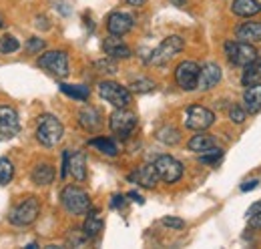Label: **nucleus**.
Wrapping results in <instances>:
<instances>
[{
	"label": "nucleus",
	"mask_w": 261,
	"mask_h": 249,
	"mask_svg": "<svg viewBox=\"0 0 261 249\" xmlns=\"http://www.w3.org/2000/svg\"><path fill=\"white\" fill-rule=\"evenodd\" d=\"M171 4H175V6H185V0H169Z\"/></svg>",
	"instance_id": "obj_45"
},
{
	"label": "nucleus",
	"mask_w": 261,
	"mask_h": 249,
	"mask_svg": "<svg viewBox=\"0 0 261 249\" xmlns=\"http://www.w3.org/2000/svg\"><path fill=\"white\" fill-rule=\"evenodd\" d=\"M163 225L169 229H183L185 227V221L179 217H163Z\"/></svg>",
	"instance_id": "obj_35"
},
{
	"label": "nucleus",
	"mask_w": 261,
	"mask_h": 249,
	"mask_svg": "<svg viewBox=\"0 0 261 249\" xmlns=\"http://www.w3.org/2000/svg\"><path fill=\"white\" fill-rule=\"evenodd\" d=\"M155 169H157V175L159 179L165 181V183H177L181 177H183V165L181 161H177L175 157L171 155H161L157 157V161L153 163Z\"/></svg>",
	"instance_id": "obj_9"
},
{
	"label": "nucleus",
	"mask_w": 261,
	"mask_h": 249,
	"mask_svg": "<svg viewBox=\"0 0 261 249\" xmlns=\"http://www.w3.org/2000/svg\"><path fill=\"white\" fill-rule=\"evenodd\" d=\"M129 91L137 94L153 93L155 91V81H151V79H137V81H133L129 85Z\"/></svg>",
	"instance_id": "obj_29"
},
{
	"label": "nucleus",
	"mask_w": 261,
	"mask_h": 249,
	"mask_svg": "<svg viewBox=\"0 0 261 249\" xmlns=\"http://www.w3.org/2000/svg\"><path fill=\"white\" fill-rule=\"evenodd\" d=\"M87 239H89V237H87L85 233H83V235H79V233H70V237H68V241H70L72 245H79V247H81V245H85V243H87Z\"/></svg>",
	"instance_id": "obj_37"
},
{
	"label": "nucleus",
	"mask_w": 261,
	"mask_h": 249,
	"mask_svg": "<svg viewBox=\"0 0 261 249\" xmlns=\"http://www.w3.org/2000/svg\"><path fill=\"white\" fill-rule=\"evenodd\" d=\"M157 139L165 143V145H177L179 141H181V133L175 129V127H171V124H167V127H161L159 131H157Z\"/></svg>",
	"instance_id": "obj_26"
},
{
	"label": "nucleus",
	"mask_w": 261,
	"mask_h": 249,
	"mask_svg": "<svg viewBox=\"0 0 261 249\" xmlns=\"http://www.w3.org/2000/svg\"><path fill=\"white\" fill-rule=\"evenodd\" d=\"M61 201H63V207L70 215H85L91 209L89 193L76 185L65 187L63 193H61Z\"/></svg>",
	"instance_id": "obj_2"
},
{
	"label": "nucleus",
	"mask_w": 261,
	"mask_h": 249,
	"mask_svg": "<svg viewBox=\"0 0 261 249\" xmlns=\"http://www.w3.org/2000/svg\"><path fill=\"white\" fill-rule=\"evenodd\" d=\"M217 145V141H215V137H211V135H205V133H201V135H195L189 143H187V147H189V151H193V153H205V151H209L211 147H215Z\"/></svg>",
	"instance_id": "obj_25"
},
{
	"label": "nucleus",
	"mask_w": 261,
	"mask_h": 249,
	"mask_svg": "<svg viewBox=\"0 0 261 249\" xmlns=\"http://www.w3.org/2000/svg\"><path fill=\"white\" fill-rule=\"evenodd\" d=\"M255 213H261V201L253 203V205L249 207V211H247V217H251V215H255Z\"/></svg>",
	"instance_id": "obj_42"
},
{
	"label": "nucleus",
	"mask_w": 261,
	"mask_h": 249,
	"mask_svg": "<svg viewBox=\"0 0 261 249\" xmlns=\"http://www.w3.org/2000/svg\"><path fill=\"white\" fill-rule=\"evenodd\" d=\"M123 203H125V197L123 195H113V199H111V207L113 209H119Z\"/></svg>",
	"instance_id": "obj_39"
},
{
	"label": "nucleus",
	"mask_w": 261,
	"mask_h": 249,
	"mask_svg": "<svg viewBox=\"0 0 261 249\" xmlns=\"http://www.w3.org/2000/svg\"><path fill=\"white\" fill-rule=\"evenodd\" d=\"M65 129L63 123L55 117V115H42L38 119V127H36V141L44 147H55L63 141Z\"/></svg>",
	"instance_id": "obj_1"
},
{
	"label": "nucleus",
	"mask_w": 261,
	"mask_h": 249,
	"mask_svg": "<svg viewBox=\"0 0 261 249\" xmlns=\"http://www.w3.org/2000/svg\"><path fill=\"white\" fill-rule=\"evenodd\" d=\"M229 119H231L235 124H241L243 121H245V111H243L239 105H233L231 111H229Z\"/></svg>",
	"instance_id": "obj_34"
},
{
	"label": "nucleus",
	"mask_w": 261,
	"mask_h": 249,
	"mask_svg": "<svg viewBox=\"0 0 261 249\" xmlns=\"http://www.w3.org/2000/svg\"><path fill=\"white\" fill-rule=\"evenodd\" d=\"M129 197H130V199H135L137 203H143V197H141L139 193H135V191H130V193H129Z\"/></svg>",
	"instance_id": "obj_43"
},
{
	"label": "nucleus",
	"mask_w": 261,
	"mask_h": 249,
	"mask_svg": "<svg viewBox=\"0 0 261 249\" xmlns=\"http://www.w3.org/2000/svg\"><path fill=\"white\" fill-rule=\"evenodd\" d=\"M2 27H4V20H2V18H0V29H2Z\"/></svg>",
	"instance_id": "obj_46"
},
{
	"label": "nucleus",
	"mask_w": 261,
	"mask_h": 249,
	"mask_svg": "<svg viewBox=\"0 0 261 249\" xmlns=\"http://www.w3.org/2000/svg\"><path fill=\"white\" fill-rule=\"evenodd\" d=\"M61 91L68 96H72V98H76V101H87L89 98V94L91 91L87 89V87H83V85H61Z\"/></svg>",
	"instance_id": "obj_28"
},
{
	"label": "nucleus",
	"mask_w": 261,
	"mask_h": 249,
	"mask_svg": "<svg viewBox=\"0 0 261 249\" xmlns=\"http://www.w3.org/2000/svg\"><path fill=\"white\" fill-rule=\"evenodd\" d=\"M129 181L130 183H137V185L145 187V189H153V187L159 183V175H157L155 165L147 163V165H141L137 171L130 173Z\"/></svg>",
	"instance_id": "obj_13"
},
{
	"label": "nucleus",
	"mask_w": 261,
	"mask_h": 249,
	"mask_svg": "<svg viewBox=\"0 0 261 249\" xmlns=\"http://www.w3.org/2000/svg\"><path fill=\"white\" fill-rule=\"evenodd\" d=\"M249 219V225L251 227H255V229H261V213H255V215H251Z\"/></svg>",
	"instance_id": "obj_41"
},
{
	"label": "nucleus",
	"mask_w": 261,
	"mask_h": 249,
	"mask_svg": "<svg viewBox=\"0 0 261 249\" xmlns=\"http://www.w3.org/2000/svg\"><path fill=\"white\" fill-rule=\"evenodd\" d=\"M225 53L231 64L235 66H245L251 61L257 59V51L253 48V44L249 42H241V40H229L225 42Z\"/></svg>",
	"instance_id": "obj_6"
},
{
	"label": "nucleus",
	"mask_w": 261,
	"mask_h": 249,
	"mask_svg": "<svg viewBox=\"0 0 261 249\" xmlns=\"http://www.w3.org/2000/svg\"><path fill=\"white\" fill-rule=\"evenodd\" d=\"M235 36H237V40L249 42V44L261 42V22H245V24L237 27Z\"/></svg>",
	"instance_id": "obj_19"
},
{
	"label": "nucleus",
	"mask_w": 261,
	"mask_h": 249,
	"mask_svg": "<svg viewBox=\"0 0 261 249\" xmlns=\"http://www.w3.org/2000/svg\"><path fill=\"white\" fill-rule=\"evenodd\" d=\"M183 48H185V40L181 36H167L163 42L151 53L147 62L155 64V66H165L171 59H175V55H179Z\"/></svg>",
	"instance_id": "obj_4"
},
{
	"label": "nucleus",
	"mask_w": 261,
	"mask_h": 249,
	"mask_svg": "<svg viewBox=\"0 0 261 249\" xmlns=\"http://www.w3.org/2000/svg\"><path fill=\"white\" fill-rule=\"evenodd\" d=\"M18 48H20L18 38H14V36H10V34H4V36L0 38V53H2V55H12V53H16Z\"/></svg>",
	"instance_id": "obj_31"
},
{
	"label": "nucleus",
	"mask_w": 261,
	"mask_h": 249,
	"mask_svg": "<svg viewBox=\"0 0 261 249\" xmlns=\"http://www.w3.org/2000/svg\"><path fill=\"white\" fill-rule=\"evenodd\" d=\"M221 157H223V151L219 147H211L209 151H205V153L199 155V161L203 165H215L217 161H221Z\"/></svg>",
	"instance_id": "obj_32"
},
{
	"label": "nucleus",
	"mask_w": 261,
	"mask_h": 249,
	"mask_svg": "<svg viewBox=\"0 0 261 249\" xmlns=\"http://www.w3.org/2000/svg\"><path fill=\"white\" fill-rule=\"evenodd\" d=\"M38 66L59 79H65L68 74V57L65 51H48L38 57Z\"/></svg>",
	"instance_id": "obj_7"
},
{
	"label": "nucleus",
	"mask_w": 261,
	"mask_h": 249,
	"mask_svg": "<svg viewBox=\"0 0 261 249\" xmlns=\"http://www.w3.org/2000/svg\"><path fill=\"white\" fill-rule=\"evenodd\" d=\"M221 81V68L215 62H207L199 68V79H197V89L209 91Z\"/></svg>",
	"instance_id": "obj_12"
},
{
	"label": "nucleus",
	"mask_w": 261,
	"mask_h": 249,
	"mask_svg": "<svg viewBox=\"0 0 261 249\" xmlns=\"http://www.w3.org/2000/svg\"><path fill=\"white\" fill-rule=\"evenodd\" d=\"M79 123H81V127H85L87 131L95 133V131L100 129L102 119H100V113H98L95 107H85V109L79 113Z\"/></svg>",
	"instance_id": "obj_21"
},
{
	"label": "nucleus",
	"mask_w": 261,
	"mask_h": 249,
	"mask_svg": "<svg viewBox=\"0 0 261 249\" xmlns=\"http://www.w3.org/2000/svg\"><path fill=\"white\" fill-rule=\"evenodd\" d=\"M102 48H105V53H107V57H111V59H129L130 57V48L119 38V36H115V34H111L105 42H102Z\"/></svg>",
	"instance_id": "obj_16"
},
{
	"label": "nucleus",
	"mask_w": 261,
	"mask_h": 249,
	"mask_svg": "<svg viewBox=\"0 0 261 249\" xmlns=\"http://www.w3.org/2000/svg\"><path fill=\"white\" fill-rule=\"evenodd\" d=\"M243 87H251L261 83V59L257 57L255 61H251L249 64L243 66V77H241Z\"/></svg>",
	"instance_id": "obj_24"
},
{
	"label": "nucleus",
	"mask_w": 261,
	"mask_h": 249,
	"mask_svg": "<svg viewBox=\"0 0 261 249\" xmlns=\"http://www.w3.org/2000/svg\"><path fill=\"white\" fill-rule=\"evenodd\" d=\"M68 173L76 179V181H85L87 179V157L85 153H72L68 155Z\"/></svg>",
	"instance_id": "obj_20"
},
{
	"label": "nucleus",
	"mask_w": 261,
	"mask_h": 249,
	"mask_svg": "<svg viewBox=\"0 0 261 249\" xmlns=\"http://www.w3.org/2000/svg\"><path fill=\"white\" fill-rule=\"evenodd\" d=\"M95 66H97L100 72H107V74H115L119 68H117V62H115V59H105V61H97L95 62Z\"/></svg>",
	"instance_id": "obj_33"
},
{
	"label": "nucleus",
	"mask_w": 261,
	"mask_h": 249,
	"mask_svg": "<svg viewBox=\"0 0 261 249\" xmlns=\"http://www.w3.org/2000/svg\"><path fill=\"white\" fill-rule=\"evenodd\" d=\"M199 64L195 61H183L175 70V81L183 91H195L199 79Z\"/></svg>",
	"instance_id": "obj_11"
},
{
	"label": "nucleus",
	"mask_w": 261,
	"mask_h": 249,
	"mask_svg": "<svg viewBox=\"0 0 261 249\" xmlns=\"http://www.w3.org/2000/svg\"><path fill=\"white\" fill-rule=\"evenodd\" d=\"M87 213H89V215H87V219H85L83 233H85L89 239H93V237H97L98 233L102 231L105 221H102V215H100V211H98V209H89Z\"/></svg>",
	"instance_id": "obj_18"
},
{
	"label": "nucleus",
	"mask_w": 261,
	"mask_h": 249,
	"mask_svg": "<svg viewBox=\"0 0 261 249\" xmlns=\"http://www.w3.org/2000/svg\"><path fill=\"white\" fill-rule=\"evenodd\" d=\"M98 94L107 103H111L115 109H127L133 103V93L127 87L115 83V81H102L98 85Z\"/></svg>",
	"instance_id": "obj_3"
},
{
	"label": "nucleus",
	"mask_w": 261,
	"mask_h": 249,
	"mask_svg": "<svg viewBox=\"0 0 261 249\" xmlns=\"http://www.w3.org/2000/svg\"><path fill=\"white\" fill-rule=\"evenodd\" d=\"M42 48H44V40H42V38H31V40L27 42V51L33 53V55L34 53H40Z\"/></svg>",
	"instance_id": "obj_36"
},
{
	"label": "nucleus",
	"mask_w": 261,
	"mask_h": 249,
	"mask_svg": "<svg viewBox=\"0 0 261 249\" xmlns=\"http://www.w3.org/2000/svg\"><path fill=\"white\" fill-rule=\"evenodd\" d=\"M109 127L119 139H127L137 129V115L127 109H117L109 119Z\"/></svg>",
	"instance_id": "obj_8"
},
{
	"label": "nucleus",
	"mask_w": 261,
	"mask_h": 249,
	"mask_svg": "<svg viewBox=\"0 0 261 249\" xmlns=\"http://www.w3.org/2000/svg\"><path fill=\"white\" fill-rule=\"evenodd\" d=\"M257 185H259V181H257V179H249V181H245V183L241 185V191H243V193L253 191V189H257Z\"/></svg>",
	"instance_id": "obj_38"
},
{
	"label": "nucleus",
	"mask_w": 261,
	"mask_h": 249,
	"mask_svg": "<svg viewBox=\"0 0 261 249\" xmlns=\"http://www.w3.org/2000/svg\"><path fill=\"white\" fill-rule=\"evenodd\" d=\"M31 179L34 185H50L55 181V169L48 163H40L33 169Z\"/></svg>",
	"instance_id": "obj_23"
},
{
	"label": "nucleus",
	"mask_w": 261,
	"mask_h": 249,
	"mask_svg": "<svg viewBox=\"0 0 261 249\" xmlns=\"http://www.w3.org/2000/svg\"><path fill=\"white\" fill-rule=\"evenodd\" d=\"M89 145L91 147H95V149H98L102 155H109V157H115L119 151H117V145L111 141V139H93V141H89Z\"/></svg>",
	"instance_id": "obj_27"
},
{
	"label": "nucleus",
	"mask_w": 261,
	"mask_h": 249,
	"mask_svg": "<svg viewBox=\"0 0 261 249\" xmlns=\"http://www.w3.org/2000/svg\"><path fill=\"white\" fill-rule=\"evenodd\" d=\"M127 2H129L130 6H143L147 0H127Z\"/></svg>",
	"instance_id": "obj_44"
},
{
	"label": "nucleus",
	"mask_w": 261,
	"mask_h": 249,
	"mask_svg": "<svg viewBox=\"0 0 261 249\" xmlns=\"http://www.w3.org/2000/svg\"><path fill=\"white\" fill-rule=\"evenodd\" d=\"M231 10H233V14H237V16L249 18V16H255L257 12H261V4L257 0H233Z\"/></svg>",
	"instance_id": "obj_22"
},
{
	"label": "nucleus",
	"mask_w": 261,
	"mask_h": 249,
	"mask_svg": "<svg viewBox=\"0 0 261 249\" xmlns=\"http://www.w3.org/2000/svg\"><path fill=\"white\" fill-rule=\"evenodd\" d=\"M243 107L249 115H255L261 111V83L251 85L243 93Z\"/></svg>",
	"instance_id": "obj_17"
},
{
	"label": "nucleus",
	"mask_w": 261,
	"mask_h": 249,
	"mask_svg": "<svg viewBox=\"0 0 261 249\" xmlns=\"http://www.w3.org/2000/svg\"><path fill=\"white\" fill-rule=\"evenodd\" d=\"M133 29V18L125 12H113L107 18V31L115 36H123Z\"/></svg>",
	"instance_id": "obj_15"
},
{
	"label": "nucleus",
	"mask_w": 261,
	"mask_h": 249,
	"mask_svg": "<svg viewBox=\"0 0 261 249\" xmlns=\"http://www.w3.org/2000/svg\"><path fill=\"white\" fill-rule=\"evenodd\" d=\"M68 155H70L68 151L63 153V169H61V177H63V179L66 177V173H68Z\"/></svg>",
	"instance_id": "obj_40"
},
{
	"label": "nucleus",
	"mask_w": 261,
	"mask_h": 249,
	"mask_svg": "<svg viewBox=\"0 0 261 249\" xmlns=\"http://www.w3.org/2000/svg\"><path fill=\"white\" fill-rule=\"evenodd\" d=\"M40 213V203L36 197H27L24 201H20L12 211H10V223L12 225H18V227H24V225H31L36 221Z\"/></svg>",
	"instance_id": "obj_5"
},
{
	"label": "nucleus",
	"mask_w": 261,
	"mask_h": 249,
	"mask_svg": "<svg viewBox=\"0 0 261 249\" xmlns=\"http://www.w3.org/2000/svg\"><path fill=\"white\" fill-rule=\"evenodd\" d=\"M14 177V165L10 159L2 157L0 159V185H8Z\"/></svg>",
	"instance_id": "obj_30"
},
{
	"label": "nucleus",
	"mask_w": 261,
	"mask_h": 249,
	"mask_svg": "<svg viewBox=\"0 0 261 249\" xmlns=\"http://www.w3.org/2000/svg\"><path fill=\"white\" fill-rule=\"evenodd\" d=\"M20 131L18 113L12 107H0V135L2 137H14Z\"/></svg>",
	"instance_id": "obj_14"
},
{
	"label": "nucleus",
	"mask_w": 261,
	"mask_h": 249,
	"mask_svg": "<svg viewBox=\"0 0 261 249\" xmlns=\"http://www.w3.org/2000/svg\"><path fill=\"white\" fill-rule=\"evenodd\" d=\"M215 123V115L211 109L201 107V105H191L185 111V127L191 131H205Z\"/></svg>",
	"instance_id": "obj_10"
}]
</instances>
